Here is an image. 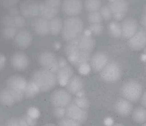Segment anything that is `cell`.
<instances>
[{
    "mask_svg": "<svg viewBox=\"0 0 146 126\" xmlns=\"http://www.w3.org/2000/svg\"><path fill=\"white\" fill-rule=\"evenodd\" d=\"M79 107L87 110L90 105V103L88 99L84 96L77 97L72 101Z\"/></svg>",
    "mask_w": 146,
    "mask_h": 126,
    "instance_id": "cell-32",
    "label": "cell"
},
{
    "mask_svg": "<svg viewBox=\"0 0 146 126\" xmlns=\"http://www.w3.org/2000/svg\"><path fill=\"white\" fill-rule=\"evenodd\" d=\"M27 82L24 78L17 75L12 76L7 80L6 88L11 92L15 102L23 100Z\"/></svg>",
    "mask_w": 146,
    "mask_h": 126,
    "instance_id": "cell-3",
    "label": "cell"
},
{
    "mask_svg": "<svg viewBox=\"0 0 146 126\" xmlns=\"http://www.w3.org/2000/svg\"><path fill=\"white\" fill-rule=\"evenodd\" d=\"M39 110L36 107H31L27 110V114L34 118L37 119L39 115Z\"/></svg>",
    "mask_w": 146,
    "mask_h": 126,
    "instance_id": "cell-40",
    "label": "cell"
},
{
    "mask_svg": "<svg viewBox=\"0 0 146 126\" xmlns=\"http://www.w3.org/2000/svg\"><path fill=\"white\" fill-rule=\"evenodd\" d=\"M8 13L9 14L13 17L20 15L21 14L20 9L16 6L9 8Z\"/></svg>",
    "mask_w": 146,
    "mask_h": 126,
    "instance_id": "cell-45",
    "label": "cell"
},
{
    "mask_svg": "<svg viewBox=\"0 0 146 126\" xmlns=\"http://www.w3.org/2000/svg\"><path fill=\"white\" fill-rule=\"evenodd\" d=\"M82 8V3L80 0H64L62 4V9L64 13L72 17H75L80 14Z\"/></svg>",
    "mask_w": 146,
    "mask_h": 126,
    "instance_id": "cell-12",
    "label": "cell"
},
{
    "mask_svg": "<svg viewBox=\"0 0 146 126\" xmlns=\"http://www.w3.org/2000/svg\"><path fill=\"white\" fill-rule=\"evenodd\" d=\"M5 126H20L18 119L12 118L9 119L6 123Z\"/></svg>",
    "mask_w": 146,
    "mask_h": 126,
    "instance_id": "cell-46",
    "label": "cell"
},
{
    "mask_svg": "<svg viewBox=\"0 0 146 126\" xmlns=\"http://www.w3.org/2000/svg\"><path fill=\"white\" fill-rule=\"evenodd\" d=\"M145 32H146V31Z\"/></svg>",
    "mask_w": 146,
    "mask_h": 126,
    "instance_id": "cell-59",
    "label": "cell"
},
{
    "mask_svg": "<svg viewBox=\"0 0 146 126\" xmlns=\"http://www.w3.org/2000/svg\"><path fill=\"white\" fill-rule=\"evenodd\" d=\"M38 60L44 69L55 74L59 68L58 60L52 52L47 51L42 53L39 57Z\"/></svg>",
    "mask_w": 146,
    "mask_h": 126,
    "instance_id": "cell-8",
    "label": "cell"
},
{
    "mask_svg": "<svg viewBox=\"0 0 146 126\" xmlns=\"http://www.w3.org/2000/svg\"><path fill=\"white\" fill-rule=\"evenodd\" d=\"M11 63L15 69L22 71L28 66L29 60L27 56L24 53L19 52L15 53L12 56Z\"/></svg>",
    "mask_w": 146,
    "mask_h": 126,
    "instance_id": "cell-17",
    "label": "cell"
},
{
    "mask_svg": "<svg viewBox=\"0 0 146 126\" xmlns=\"http://www.w3.org/2000/svg\"><path fill=\"white\" fill-rule=\"evenodd\" d=\"M108 58L105 53L99 52L93 55L91 59V66L94 70L98 72L102 70L108 64Z\"/></svg>",
    "mask_w": 146,
    "mask_h": 126,
    "instance_id": "cell-15",
    "label": "cell"
},
{
    "mask_svg": "<svg viewBox=\"0 0 146 126\" xmlns=\"http://www.w3.org/2000/svg\"><path fill=\"white\" fill-rule=\"evenodd\" d=\"M2 22L5 27H15L14 23L13 17L9 14L6 15L2 19Z\"/></svg>",
    "mask_w": 146,
    "mask_h": 126,
    "instance_id": "cell-38",
    "label": "cell"
},
{
    "mask_svg": "<svg viewBox=\"0 0 146 126\" xmlns=\"http://www.w3.org/2000/svg\"><path fill=\"white\" fill-rule=\"evenodd\" d=\"M59 68H61L66 66L67 65V62L66 59L63 58H60L58 60Z\"/></svg>",
    "mask_w": 146,
    "mask_h": 126,
    "instance_id": "cell-47",
    "label": "cell"
},
{
    "mask_svg": "<svg viewBox=\"0 0 146 126\" xmlns=\"http://www.w3.org/2000/svg\"><path fill=\"white\" fill-rule=\"evenodd\" d=\"M100 13L102 18L105 20L110 19L112 15L110 9L107 5L102 7L100 8Z\"/></svg>",
    "mask_w": 146,
    "mask_h": 126,
    "instance_id": "cell-36",
    "label": "cell"
},
{
    "mask_svg": "<svg viewBox=\"0 0 146 126\" xmlns=\"http://www.w3.org/2000/svg\"><path fill=\"white\" fill-rule=\"evenodd\" d=\"M87 18L88 22L91 24L100 23L103 19L100 13L98 11L90 12Z\"/></svg>",
    "mask_w": 146,
    "mask_h": 126,
    "instance_id": "cell-31",
    "label": "cell"
},
{
    "mask_svg": "<svg viewBox=\"0 0 146 126\" xmlns=\"http://www.w3.org/2000/svg\"><path fill=\"white\" fill-rule=\"evenodd\" d=\"M145 70L146 71V63L145 66Z\"/></svg>",
    "mask_w": 146,
    "mask_h": 126,
    "instance_id": "cell-58",
    "label": "cell"
},
{
    "mask_svg": "<svg viewBox=\"0 0 146 126\" xmlns=\"http://www.w3.org/2000/svg\"><path fill=\"white\" fill-rule=\"evenodd\" d=\"M40 15L41 17L48 21L54 18L58 12V8L52 7L44 3H39Z\"/></svg>",
    "mask_w": 146,
    "mask_h": 126,
    "instance_id": "cell-23",
    "label": "cell"
},
{
    "mask_svg": "<svg viewBox=\"0 0 146 126\" xmlns=\"http://www.w3.org/2000/svg\"><path fill=\"white\" fill-rule=\"evenodd\" d=\"M31 80L36 85L40 92H42L51 90L55 86L57 81L55 74L44 68L35 72Z\"/></svg>",
    "mask_w": 146,
    "mask_h": 126,
    "instance_id": "cell-1",
    "label": "cell"
},
{
    "mask_svg": "<svg viewBox=\"0 0 146 126\" xmlns=\"http://www.w3.org/2000/svg\"><path fill=\"white\" fill-rule=\"evenodd\" d=\"M15 27L16 28H21L24 27L26 24L24 17L19 15L13 17Z\"/></svg>",
    "mask_w": 146,
    "mask_h": 126,
    "instance_id": "cell-37",
    "label": "cell"
},
{
    "mask_svg": "<svg viewBox=\"0 0 146 126\" xmlns=\"http://www.w3.org/2000/svg\"><path fill=\"white\" fill-rule=\"evenodd\" d=\"M19 9L21 14L24 18H34L40 14L39 3L35 1H25L20 4Z\"/></svg>",
    "mask_w": 146,
    "mask_h": 126,
    "instance_id": "cell-10",
    "label": "cell"
},
{
    "mask_svg": "<svg viewBox=\"0 0 146 126\" xmlns=\"http://www.w3.org/2000/svg\"><path fill=\"white\" fill-rule=\"evenodd\" d=\"M85 92L84 91L82 90L78 92L76 94L77 97H82L84 96Z\"/></svg>",
    "mask_w": 146,
    "mask_h": 126,
    "instance_id": "cell-52",
    "label": "cell"
},
{
    "mask_svg": "<svg viewBox=\"0 0 146 126\" xmlns=\"http://www.w3.org/2000/svg\"><path fill=\"white\" fill-rule=\"evenodd\" d=\"M2 33L6 39H11L15 37L17 33V28L12 27H5L2 29Z\"/></svg>",
    "mask_w": 146,
    "mask_h": 126,
    "instance_id": "cell-33",
    "label": "cell"
},
{
    "mask_svg": "<svg viewBox=\"0 0 146 126\" xmlns=\"http://www.w3.org/2000/svg\"><path fill=\"white\" fill-rule=\"evenodd\" d=\"M140 101L142 106L146 108V90L141 96Z\"/></svg>",
    "mask_w": 146,
    "mask_h": 126,
    "instance_id": "cell-48",
    "label": "cell"
},
{
    "mask_svg": "<svg viewBox=\"0 0 146 126\" xmlns=\"http://www.w3.org/2000/svg\"><path fill=\"white\" fill-rule=\"evenodd\" d=\"M87 110L79 107L72 101L65 108V116L82 124L87 119Z\"/></svg>",
    "mask_w": 146,
    "mask_h": 126,
    "instance_id": "cell-6",
    "label": "cell"
},
{
    "mask_svg": "<svg viewBox=\"0 0 146 126\" xmlns=\"http://www.w3.org/2000/svg\"><path fill=\"white\" fill-rule=\"evenodd\" d=\"M121 76V71L118 64L115 62L108 63L101 71L100 76L104 81L113 82L119 80Z\"/></svg>",
    "mask_w": 146,
    "mask_h": 126,
    "instance_id": "cell-5",
    "label": "cell"
},
{
    "mask_svg": "<svg viewBox=\"0 0 146 126\" xmlns=\"http://www.w3.org/2000/svg\"><path fill=\"white\" fill-rule=\"evenodd\" d=\"M90 58V53L80 51L68 59L73 66L78 68L84 64H88Z\"/></svg>",
    "mask_w": 146,
    "mask_h": 126,
    "instance_id": "cell-20",
    "label": "cell"
},
{
    "mask_svg": "<svg viewBox=\"0 0 146 126\" xmlns=\"http://www.w3.org/2000/svg\"><path fill=\"white\" fill-rule=\"evenodd\" d=\"M5 62L6 59L5 57L2 54H1L0 57V69L1 70H2L4 68Z\"/></svg>",
    "mask_w": 146,
    "mask_h": 126,
    "instance_id": "cell-49",
    "label": "cell"
},
{
    "mask_svg": "<svg viewBox=\"0 0 146 126\" xmlns=\"http://www.w3.org/2000/svg\"><path fill=\"white\" fill-rule=\"evenodd\" d=\"M78 45L80 50L90 53L94 49L95 45L94 39L90 35L85 33L77 38Z\"/></svg>",
    "mask_w": 146,
    "mask_h": 126,
    "instance_id": "cell-16",
    "label": "cell"
},
{
    "mask_svg": "<svg viewBox=\"0 0 146 126\" xmlns=\"http://www.w3.org/2000/svg\"><path fill=\"white\" fill-rule=\"evenodd\" d=\"M133 107L131 102L124 98L118 99L114 105L115 112L123 116L129 115L132 111Z\"/></svg>",
    "mask_w": 146,
    "mask_h": 126,
    "instance_id": "cell-18",
    "label": "cell"
},
{
    "mask_svg": "<svg viewBox=\"0 0 146 126\" xmlns=\"http://www.w3.org/2000/svg\"><path fill=\"white\" fill-rule=\"evenodd\" d=\"M53 113L54 117L60 119L65 116V108L60 107H54Z\"/></svg>",
    "mask_w": 146,
    "mask_h": 126,
    "instance_id": "cell-39",
    "label": "cell"
},
{
    "mask_svg": "<svg viewBox=\"0 0 146 126\" xmlns=\"http://www.w3.org/2000/svg\"><path fill=\"white\" fill-rule=\"evenodd\" d=\"M100 0H87L85 1L84 4L86 9L90 12L98 11L102 5Z\"/></svg>",
    "mask_w": 146,
    "mask_h": 126,
    "instance_id": "cell-30",
    "label": "cell"
},
{
    "mask_svg": "<svg viewBox=\"0 0 146 126\" xmlns=\"http://www.w3.org/2000/svg\"><path fill=\"white\" fill-rule=\"evenodd\" d=\"M40 92L36 85L31 80L28 82L25 92L24 96L27 99H32Z\"/></svg>",
    "mask_w": 146,
    "mask_h": 126,
    "instance_id": "cell-28",
    "label": "cell"
},
{
    "mask_svg": "<svg viewBox=\"0 0 146 126\" xmlns=\"http://www.w3.org/2000/svg\"><path fill=\"white\" fill-rule=\"evenodd\" d=\"M83 28V23L79 17L75 16L67 18L64 22L62 36L68 42L75 39L82 34Z\"/></svg>",
    "mask_w": 146,
    "mask_h": 126,
    "instance_id": "cell-2",
    "label": "cell"
},
{
    "mask_svg": "<svg viewBox=\"0 0 146 126\" xmlns=\"http://www.w3.org/2000/svg\"><path fill=\"white\" fill-rule=\"evenodd\" d=\"M0 99L1 103L5 106H11L15 102L11 93L6 88H3L1 90Z\"/></svg>",
    "mask_w": 146,
    "mask_h": 126,
    "instance_id": "cell-26",
    "label": "cell"
},
{
    "mask_svg": "<svg viewBox=\"0 0 146 126\" xmlns=\"http://www.w3.org/2000/svg\"><path fill=\"white\" fill-rule=\"evenodd\" d=\"M121 25L122 36L124 39L129 40L137 31V23L133 18H127L125 19Z\"/></svg>",
    "mask_w": 146,
    "mask_h": 126,
    "instance_id": "cell-13",
    "label": "cell"
},
{
    "mask_svg": "<svg viewBox=\"0 0 146 126\" xmlns=\"http://www.w3.org/2000/svg\"><path fill=\"white\" fill-rule=\"evenodd\" d=\"M141 22L142 25L146 29V14L145 13L142 16Z\"/></svg>",
    "mask_w": 146,
    "mask_h": 126,
    "instance_id": "cell-51",
    "label": "cell"
},
{
    "mask_svg": "<svg viewBox=\"0 0 146 126\" xmlns=\"http://www.w3.org/2000/svg\"><path fill=\"white\" fill-rule=\"evenodd\" d=\"M80 51L78 45L77 38L68 42L64 48L65 53L68 59Z\"/></svg>",
    "mask_w": 146,
    "mask_h": 126,
    "instance_id": "cell-24",
    "label": "cell"
},
{
    "mask_svg": "<svg viewBox=\"0 0 146 126\" xmlns=\"http://www.w3.org/2000/svg\"><path fill=\"white\" fill-rule=\"evenodd\" d=\"M62 22L58 18H54L49 21V32L52 35L59 34L62 30Z\"/></svg>",
    "mask_w": 146,
    "mask_h": 126,
    "instance_id": "cell-27",
    "label": "cell"
},
{
    "mask_svg": "<svg viewBox=\"0 0 146 126\" xmlns=\"http://www.w3.org/2000/svg\"><path fill=\"white\" fill-rule=\"evenodd\" d=\"M108 6L114 19L117 21L121 20L124 18L128 8L127 2L124 0L109 1Z\"/></svg>",
    "mask_w": 146,
    "mask_h": 126,
    "instance_id": "cell-9",
    "label": "cell"
},
{
    "mask_svg": "<svg viewBox=\"0 0 146 126\" xmlns=\"http://www.w3.org/2000/svg\"><path fill=\"white\" fill-rule=\"evenodd\" d=\"M142 91L141 84L133 80L125 83L121 89V94L123 98L131 102L138 101L141 96Z\"/></svg>",
    "mask_w": 146,
    "mask_h": 126,
    "instance_id": "cell-4",
    "label": "cell"
},
{
    "mask_svg": "<svg viewBox=\"0 0 146 126\" xmlns=\"http://www.w3.org/2000/svg\"><path fill=\"white\" fill-rule=\"evenodd\" d=\"M132 117L135 122L139 123L146 121V108L143 106L136 108L133 111Z\"/></svg>",
    "mask_w": 146,
    "mask_h": 126,
    "instance_id": "cell-25",
    "label": "cell"
},
{
    "mask_svg": "<svg viewBox=\"0 0 146 126\" xmlns=\"http://www.w3.org/2000/svg\"><path fill=\"white\" fill-rule=\"evenodd\" d=\"M32 40L31 33L26 29H22L17 33L15 38V43L19 48L24 49L28 48Z\"/></svg>",
    "mask_w": 146,
    "mask_h": 126,
    "instance_id": "cell-14",
    "label": "cell"
},
{
    "mask_svg": "<svg viewBox=\"0 0 146 126\" xmlns=\"http://www.w3.org/2000/svg\"><path fill=\"white\" fill-rule=\"evenodd\" d=\"M90 68L88 64H84L78 68V71L83 75H86L90 72Z\"/></svg>",
    "mask_w": 146,
    "mask_h": 126,
    "instance_id": "cell-43",
    "label": "cell"
},
{
    "mask_svg": "<svg viewBox=\"0 0 146 126\" xmlns=\"http://www.w3.org/2000/svg\"><path fill=\"white\" fill-rule=\"evenodd\" d=\"M50 99L54 107L66 108L72 102V97L71 94L68 91L59 89L53 92Z\"/></svg>",
    "mask_w": 146,
    "mask_h": 126,
    "instance_id": "cell-7",
    "label": "cell"
},
{
    "mask_svg": "<svg viewBox=\"0 0 146 126\" xmlns=\"http://www.w3.org/2000/svg\"><path fill=\"white\" fill-rule=\"evenodd\" d=\"M142 126H146V123L143 124Z\"/></svg>",
    "mask_w": 146,
    "mask_h": 126,
    "instance_id": "cell-57",
    "label": "cell"
},
{
    "mask_svg": "<svg viewBox=\"0 0 146 126\" xmlns=\"http://www.w3.org/2000/svg\"><path fill=\"white\" fill-rule=\"evenodd\" d=\"M73 74V69L69 66L59 68L56 75L57 81L59 85L61 86H66L72 77Z\"/></svg>",
    "mask_w": 146,
    "mask_h": 126,
    "instance_id": "cell-19",
    "label": "cell"
},
{
    "mask_svg": "<svg viewBox=\"0 0 146 126\" xmlns=\"http://www.w3.org/2000/svg\"><path fill=\"white\" fill-rule=\"evenodd\" d=\"M58 126H82L81 124L65 116L60 119Z\"/></svg>",
    "mask_w": 146,
    "mask_h": 126,
    "instance_id": "cell-34",
    "label": "cell"
},
{
    "mask_svg": "<svg viewBox=\"0 0 146 126\" xmlns=\"http://www.w3.org/2000/svg\"><path fill=\"white\" fill-rule=\"evenodd\" d=\"M66 86L68 91L70 94H76L82 90L84 86V83L80 77L75 76L70 78Z\"/></svg>",
    "mask_w": 146,
    "mask_h": 126,
    "instance_id": "cell-21",
    "label": "cell"
},
{
    "mask_svg": "<svg viewBox=\"0 0 146 126\" xmlns=\"http://www.w3.org/2000/svg\"><path fill=\"white\" fill-rule=\"evenodd\" d=\"M103 29V26L100 23L91 24L88 27V30L91 33L96 36L100 34Z\"/></svg>",
    "mask_w": 146,
    "mask_h": 126,
    "instance_id": "cell-35",
    "label": "cell"
},
{
    "mask_svg": "<svg viewBox=\"0 0 146 126\" xmlns=\"http://www.w3.org/2000/svg\"><path fill=\"white\" fill-rule=\"evenodd\" d=\"M112 126H124L121 124L119 123H115Z\"/></svg>",
    "mask_w": 146,
    "mask_h": 126,
    "instance_id": "cell-53",
    "label": "cell"
},
{
    "mask_svg": "<svg viewBox=\"0 0 146 126\" xmlns=\"http://www.w3.org/2000/svg\"><path fill=\"white\" fill-rule=\"evenodd\" d=\"M44 3L48 6L58 9L61 4V1L59 0H46L44 1Z\"/></svg>",
    "mask_w": 146,
    "mask_h": 126,
    "instance_id": "cell-44",
    "label": "cell"
},
{
    "mask_svg": "<svg viewBox=\"0 0 146 126\" xmlns=\"http://www.w3.org/2000/svg\"><path fill=\"white\" fill-rule=\"evenodd\" d=\"M18 119L20 126H29L23 116Z\"/></svg>",
    "mask_w": 146,
    "mask_h": 126,
    "instance_id": "cell-50",
    "label": "cell"
},
{
    "mask_svg": "<svg viewBox=\"0 0 146 126\" xmlns=\"http://www.w3.org/2000/svg\"><path fill=\"white\" fill-rule=\"evenodd\" d=\"M127 44L132 50L138 51L145 48L146 46V35L145 32L139 29L131 38L129 39Z\"/></svg>",
    "mask_w": 146,
    "mask_h": 126,
    "instance_id": "cell-11",
    "label": "cell"
},
{
    "mask_svg": "<svg viewBox=\"0 0 146 126\" xmlns=\"http://www.w3.org/2000/svg\"><path fill=\"white\" fill-rule=\"evenodd\" d=\"M144 52L146 54V46L144 48Z\"/></svg>",
    "mask_w": 146,
    "mask_h": 126,
    "instance_id": "cell-55",
    "label": "cell"
},
{
    "mask_svg": "<svg viewBox=\"0 0 146 126\" xmlns=\"http://www.w3.org/2000/svg\"><path fill=\"white\" fill-rule=\"evenodd\" d=\"M43 126H56L55 125L53 124H51V123H50V124H46L44 125Z\"/></svg>",
    "mask_w": 146,
    "mask_h": 126,
    "instance_id": "cell-54",
    "label": "cell"
},
{
    "mask_svg": "<svg viewBox=\"0 0 146 126\" xmlns=\"http://www.w3.org/2000/svg\"><path fill=\"white\" fill-rule=\"evenodd\" d=\"M19 1L18 0H4L2 1V3L4 7L9 8L15 6Z\"/></svg>",
    "mask_w": 146,
    "mask_h": 126,
    "instance_id": "cell-42",
    "label": "cell"
},
{
    "mask_svg": "<svg viewBox=\"0 0 146 126\" xmlns=\"http://www.w3.org/2000/svg\"><path fill=\"white\" fill-rule=\"evenodd\" d=\"M109 33L111 37L118 38L122 36L121 25L115 21L111 22L108 26Z\"/></svg>",
    "mask_w": 146,
    "mask_h": 126,
    "instance_id": "cell-29",
    "label": "cell"
},
{
    "mask_svg": "<svg viewBox=\"0 0 146 126\" xmlns=\"http://www.w3.org/2000/svg\"><path fill=\"white\" fill-rule=\"evenodd\" d=\"M22 116L29 126L36 125L37 123L36 119L31 117L27 114L23 115Z\"/></svg>",
    "mask_w": 146,
    "mask_h": 126,
    "instance_id": "cell-41",
    "label": "cell"
},
{
    "mask_svg": "<svg viewBox=\"0 0 146 126\" xmlns=\"http://www.w3.org/2000/svg\"><path fill=\"white\" fill-rule=\"evenodd\" d=\"M144 11H145V13L146 14V5L145 6V8Z\"/></svg>",
    "mask_w": 146,
    "mask_h": 126,
    "instance_id": "cell-56",
    "label": "cell"
},
{
    "mask_svg": "<svg viewBox=\"0 0 146 126\" xmlns=\"http://www.w3.org/2000/svg\"><path fill=\"white\" fill-rule=\"evenodd\" d=\"M49 21L42 17L38 18L34 25V30L36 33L41 36L47 35L49 32Z\"/></svg>",
    "mask_w": 146,
    "mask_h": 126,
    "instance_id": "cell-22",
    "label": "cell"
}]
</instances>
